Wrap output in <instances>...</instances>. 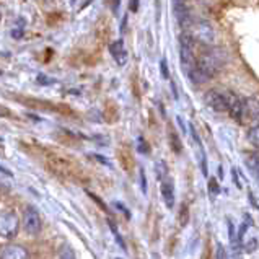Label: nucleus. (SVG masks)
I'll list each match as a JSON object with an SVG mask.
<instances>
[{"label":"nucleus","instance_id":"nucleus-1","mask_svg":"<svg viewBox=\"0 0 259 259\" xmlns=\"http://www.w3.org/2000/svg\"><path fill=\"white\" fill-rule=\"evenodd\" d=\"M197 67L207 78H213L224 67V59H222L219 51H207L202 53L197 59Z\"/></svg>","mask_w":259,"mask_h":259},{"label":"nucleus","instance_id":"nucleus-2","mask_svg":"<svg viewBox=\"0 0 259 259\" xmlns=\"http://www.w3.org/2000/svg\"><path fill=\"white\" fill-rule=\"evenodd\" d=\"M20 230V219L15 210L0 212V236L5 240H13Z\"/></svg>","mask_w":259,"mask_h":259},{"label":"nucleus","instance_id":"nucleus-3","mask_svg":"<svg viewBox=\"0 0 259 259\" xmlns=\"http://www.w3.org/2000/svg\"><path fill=\"white\" fill-rule=\"evenodd\" d=\"M191 28H192V34L191 36L199 42L212 44L213 39H215V31H213V28H212V25L209 23V21L199 20Z\"/></svg>","mask_w":259,"mask_h":259},{"label":"nucleus","instance_id":"nucleus-4","mask_svg":"<svg viewBox=\"0 0 259 259\" xmlns=\"http://www.w3.org/2000/svg\"><path fill=\"white\" fill-rule=\"evenodd\" d=\"M23 227H25V232L31 236H36L41 232V217H39V212L36 210L34 207H28L25 210Z\"/></svg>","mask_w":259,"mask_h":259},{"label":"nucleus","instance_id":"nucleus-5","mask_svg":"<svg viewBox=\"0 0 259 259\" xmlns=\"http://www.w3.org/2000/svg\"><path fill=\"white\" fill-rule=\"evenodd\" d=\"M204 103L209 108H212L217 113H224V111H228V101L225 93H220L217 90H209L204 95Z\"/></svg>","mask_w":259,"mask_h":259},{"label":"nucleus","instance_id":"nucleus-6","mask_svg":"<svg viewBox=\"0 0 259 259\" xmlns=\"http://www.w3.org/2000/svg\"><path fill=\"white\" fill-rule=\"evenodd\" d=\"M0 259H29V254L23 245L10 243V245L4 246L2 251H0Z\"/></svg>","mask_w":259,"mask_h":259},{"label":"nucleus","instance_id":"nucleus-7","mask_svg":"<svg viewBox=\"0 0 259 259\" xmlns=\"http://www.w3.org/2000/svg\"><path fill=\"white\" fill-rule=\"evenodd\" d=\"M227 101H228V113L233 117L235 121H241L243 119V98H240L238 95L227 92Z\"/></svg>","mask_w":259,"mask_h":259},{"label":"nucleus","instance_id":"nucleus-8","mask_svg":"<svg viewBox=\"0 0 259 259\" xmlns=\"http://www.w3.org/2000/svg\"><path fill=\"white\" fill-rule=\"evenodd\" d=\"M109 53L113 56V59L116 61L117 65H125L127 64V51L124 48V41L122 39H117L114 42L109 44Z\"/></svg>","mask_w":259,"mask_h":259},{"label":"nucleus","instance_id":"nucleus-9","mask_svg":"<svg viewBox=\"0 0 259 259\" xmlns=\"http://www.w3.org/2000/svg\"><path fill=\"white\" fill-rule=\"evenodd\" d=\"M161 197H163V202L165 205L168 207L169 210L175 207V184H173V180H169V178H166V180L161 181Z\"/></svg>","mask_w":259,"mask_h":259},{"label":"nucleus","instance_id":"nucleus-10","mask_svg":"<svg viewBox=\"0 0 259 259\" xmlns=\"http://www.w3.org/2000/svg\"><path fill=\"white\" fill-rule=\"evenodd\" d=\"M173 4V12L175 17L178 20V23L181 26H186L189 23V13H188V7H186V0H171Z\"/></svg>","mask_w":259,"mask_h":259},{"label":"nucleus","instance_id":"nucleus-11","mask_svg":"<svg viewBox=\"0 0 259 259\" xmlns=\"http://www.w3.org/2000/svg\"><path fill=\"white\" fill-rule=\"evenodd\" d=\"M243 116H248L249 119L259 117V100L245 98L243 100Z\"/></svg>","mask_w":259,"mask_h":259},{"label":"nucleus","instance_id":"nucleus-12","mask_svg":"<svg viewBox=\"0 0 259 259\" xmlns=\"http://www.w3.org/2000/svg\"><path fill=\"white\" fill-rule=\"evenodd\" d=\"M169 147H171V150L175 153H181V150H183L181 140H180V137H178L176 132H175V129L169 131Z\"/></svg>","mask_w":259,"mask_h":259},{"label":"nucleus","instance_id":"nucleus-13","mask_svg":"<svg viewBox=\"0 0 259 259\" xmlns=\"http://www.w3.org/2000/svg\"><path fill=\"white\" fill-rule=\"evenodd\" d=\"M155 173H157V180L161 183L163 180H166L168 178V166L165 161H157L155 163Z\"/></svg>","mask_w":259,"mask_h":259},{"label":"nucleus","instance_id":"nucleus-14","mask_svg":"<svg viewBox=\"0 0 259 259\" xmlns=\"http://www.w3.org/2000/svg\"><path fill=\"white\" fill-rule=\"evenodd\" d=\"M246 165L253 169V173H254V176H256V180H257V183H259V153H253L251 157L246 160Z\"/></svg>","mask_w":259,"mask_h":259},{"label":"nucleus","instance_id":"nucleus-15","mask_svg":"<svg viewBox=\"0 0 259 259\" xmlns=\"http://www.w3.org/2000/svg\"><path fill=\"white\" fill-rule=\"evenodd\" d=\"M109 228H111V232H113V235H114V240L117 241V245H119L124 251H127V248H125V243H124V240H122V236L119 235V232H117V228H116V225H114V222H113V220H109Z\"/></svg>","mask_w":259,"mask_h":259},{"label":"nucleus","instance_id":"nucleus-16","mask_svg":"<svg viewBox=\"0 0 259 259\" xmlns=\"http://www.w3.org/2000/svg\"><path fill=\"white\" fill-rule=\"evenodd\" d=\"M248 139L249 142L253 144L254 147L259 149V125H254V127H251L249 132H248Z\"/></svg>","mask_w":259,"mask_h":259},{"label":"nucleus","instance_id":"nucleus-17","mask_svg":"<svg viewBox=\"0 0 259 259\" xmlns=\"http://www.w3.org/2000/svg\"><path fill=\"white\" fill-rule=\"evenodd\" d=\"M228 233H230V243H232V246H236V245H238V236L235 235V227L232 224V220H228Z\"/></svg>","mask_w":259,"mask_h":259},{"label":"nucleus","instance_id":"nucleus-18","mask_svg":"<svg viewBox=\"0 0 259 259\" xmlns=\"http://www.w3.org/2000/svg\"><path fill=\"white\" fill-rule=\"evenodd\" d=\"M61 259H77L75 253H73V249L70 246H64L62 251H61Z\"/></svg>","mask_w":259,"mask_h":259},{"label":"nucleus","instance_id":"nucleus-19","mask_svg":"<svg viewBox=\"0 0 259 259\" xmlns=\"http://www.w3.org/2000/svg\"><path fill=\"white\" fill-rule=\"evenodd\" d=\"M160 72H161V77H163L165 80H169V72H168L166 59H161V61H160Z\"/></svg>","mask_w":259,"mask_h":259},{"label":"nucleus","instance_id":"nucleus-20","mask_svg":"<svg viewBox=\"0 0 259 259\" xmlns=\"http://www.w3.org/2000/svg\"><path fill=\"white\" fill-rule=\"evenodd\" d=\"M23 33H25V28H13L12 29V38H15V39H21L23 38Z\"/></svg>","mask_w":259,"mask_h":259},{"label":"nucleus","instance_id":"nucleus-21","mask_svg":"<svg viewBox=\"0 0 259 259\" xmlns=\"http://www.w3.org/2000/svg\"><path fill=\"white\" fill-rule=\"evenodd\" d=\"M140 188H142V192L147 194V178H145V171L140 168Z\"/></svg>","mask_w":259,"mask_h":259},{"label":"nucleus","instance_id":"nucleus-22","mask_svg":"<svg viewBox=\"0 0 259 259\" xmlns=\"http://www.w3.org/2000/svg\"><path fill=\"white\" fill-rule=\"evenodd\" d=\"M137 150L140 153H147L149 152V147H147V142H144V139L142 137H139V147H137Z\"/></svg>","mask_w":259,"mask_h":259},{"label":"nucleus","instance_id":"nucleus-23","mask_svg":"<svg viewBox=\"0 0 259 259\" xmlns=\"http://www.w3.org/2000/svg\"><path fill=\"white\" fill-rule=\"evenodd\" d=\"M209 192H212V194H217V192H219V186H217L215 178H212V180L209 181Z\"/></svg>","mask_w":259,"mask_h":259},{"label":"nucleus","instance_id":"nucleus-24","mask_svg":"<svg viewBox=\"0 0 259 259\" xmlns=\"http://www.w3.org/2000/svg\"><path fill=\"white\" fill-rule=\"evenodd\" d=\"M88 194H90V197L93 199V201H95V202H98V205L101 207V209H103V210H105V212H108V205H106L105 202H103V201H100V197H98V196H95V194H92V192H88Z\"/></svg>","mask_w":259,"mask_h":259},{"label":"nucleus","instance_id":"nucleus-25","mask_svg":"<svg viewBox=\"0 0 259 259\" xmlns=\"http://www.w3.org/2000/svg\"><path fill=\"white\" fill-rule=\"evenodd\" d=\"M114 205L117 207V209H119L124 215H125V219H131V212L127 210V207H124V204H121V202H114Z\"/></svg>","mask_w":259,"mask_h":259},{"label":"nucleus","instance_id":"nucleus-26","mask_svg":"<svg viewBox=\"0 0 259 259\" xmlns=\"http://www.w3.org/2000/svg\"><path fill=\"white\" fill-rule=\"evenodd\" d=\"M217 259H227V253H225V248L220 245H217Z\"/></svg>","mask_w":259,"mask_h":259},{"label":"nucleus","instance_id":"nucleus-27","mask_svg":"<svg viewBox=\"0 0 259 259\" xmlns=\"http://www.w3.org/2000/svg\"><path fill=\"white\" fill-rule=\"evenodd\" d=\"M131 12L132 13H137L139 12V0H131Z\"/></svg>","mask_w":259,"mask_h":259},{"label":"nucleus","instance_id":"nucleus-28","mask_svg":"<svg viewBox=\"0 0 259 259\" xmlns=\"http://www.w3.org/2000/svg\"><path fill=\"white\" fill-rule=\"evenodd\" d=\"M119 4H121V0H111V10L114 13H117V10H119Z\"/></svg>","mask_w":259,"mask_h":259},{"label":"nucleus","instance_id":"nucleus-29","mask_svg":"<svg viewBox=\"0 0 259 259\" xmlns=\"http://www.w3.org/2000/svg\"><path fill=\"white\" fill-rule=\"evenodd\" d=\"M38 82H39V83H44V85H46V83H53L54 80H49V78H46L44 75H38Z\"/></svg>","mask_w":259,"mask_h":259},{"label":"nucleus","instance_id":"nucleus-30","mask_svg":"<svg viewBox=\"0 0 259 259\" xmlns=\"http://www.w3.org/2000/svg\"><path fill=\"white\" fill-rule=\"evenodd\" d=\"M176 121H178V124L181 125V129H183L184 134H186V125H184V122H183V117L181 116H176Z\"/></svg>","mask_w":259,"mask_h":259},{"label":"nucleus","instance_id":"nucleus-31","mask_svg":"<svg viewBox=\"0 0 259 259\" xmlns=\"http://www.w3.org/2000/svg\"><path fill=\"white\" fill-rule=\"evenodd\" d=\"M9 114H10L9 109L4 108V106H0V116H9Z\"/></svg>","mask_w":259,"mask_h":259},{"label":"nucleus","instance_id":"nucleus-32","mask_svg":"<svg viewBox=\"0 0 259 259\" xmlns=\"http://www.w3.org/2000/svg\"><path fill=\"white\" fill-rule=\"evenodd\" d=\"M233 180H235V183H236V186H241V184H240V181H238V176H236V169L233 168Z\"/></svg>","mask_w":259,"mask_h":259},{"label":"nucleus","instance_id":"nucleus-33","mask_svg":"<svg viewBox=\"0 0 259 259\" xmlns=\"http://www.w3.org/2000/svg\"><path fill=\"white\" fill-rule=\"evenodd\" d=\"M0 171H2L4 175H7V176H12V171H9V169L4 168V166H0Z\"/></svg>","mask_w":259,"mask_h":259},{"label":"nucleus","instance_id":"nucleus-34","mask_svg":"<svg viewBox=\"0 0 259 259\" xmlns=\"http://www.w3.org/2000/svg\"><path fill=\"white\" fill-rule=\"evenodd\" d=\"M171 90H173V95H175V98L178 100V92H176V85H175V82L171 80Z\"/></svg>","mask_w":259,"mask_h":259},{"label":"nucleus","instance_id":"nucleus-35","mask_svg":"<svg viewBox=\"0 0 259 259\" xmlns=\"http://www.w3.org/2000/svg\"><path fill=\"white\" fill-rule=\"evenodd\" d=\"M117 259H119V257H117Z\"/></svg>","mask_w":259,"mask_h":259},{"label":"nucleus","instance_id":"nucleus-36","mask_svg":"<svg viewBox=\"0 0 259 259\" xmlns=\"http://www.w3.org/2000/svg\"><path fill=\"white\" fill-rule=\"evenodd\" d=\"M0 73H2V72H0Z\"/></svg>","mask_w":259,"mask_h":259},{"label":"nucleus","instance_id":"nucleus-37","mask_svg":"<svg viewBox=\"0 0 259 259\" xmlns=\"http://www.w3.org/2000/svg\"><path fill=\"white\" fill-rule=\"evenodd\" d=\"M0 18H2V17H0Z\"/></svg>","mask_w":259,"mask_h":259}]
</instances>
